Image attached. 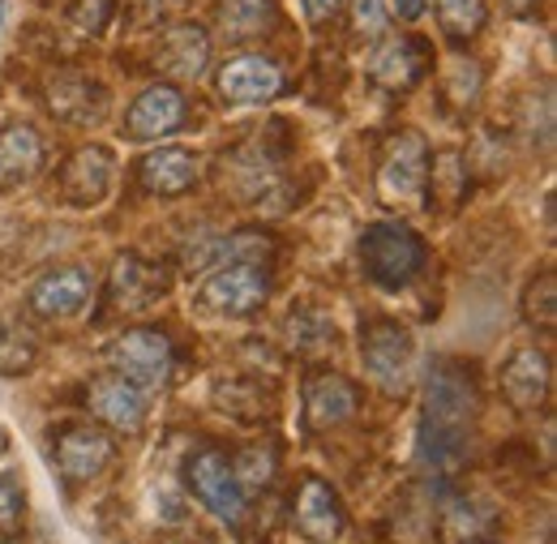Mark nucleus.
<instances>
[{
    "label": "nucleus",
    "mask_w": 557,
    "mask_h": 544,
    "mask_svg": "<svg viewBox=\"0 0 557 544\" xmlns=\"http://www.w3.org/2000/svg\"><path fill=\"white\" fill-rule=\"evenodd\" d=\"M424 267V245L408 223H373L360 236V271L377 287H404Z\"/></svg>",
    "instance_id": "f257e3e1"
},
{
    "label": "nucleus",
    "mask_w": 557,
    "mask_h": 544,
    "mask_svg": "<svg viewBox=\"0 0 557 544\" xmlns=\"http://www.w3.org/2000/svg\"><path fill=\"white\" fill-rule=\"evenodd\" d=\"M267 300H271V271L262 262H223L198 292V305L214 318H249Z\"/></svg>",
    "instance_id": "f03ea898"
},
{
    "label": "nucleus",
    "mask_w": 557,
    "mask_h": 544,
    "mask_svg": "<svg viewBox=\"0 0 557 544\" xmlns=\"http://www.w3.org/2000/svg\"><path fill=\"white\" fill-rule=\"evenodd\" d=\"M377 194L386 206H417L429 194V146L420 134L391 137L377 168Z\"/></svg>",
    "instance_id": "7ed1b4c3"
},
{
    "label": "nucleus",
    "mask_w": 557,
    "mask_h": 544,
    "mask_svg": "<svg viewBox=\"0 0 557 544\" xmlns=\"http://www.w3.org/2000/svg\"><path fill=\"white\" fill-rule=\"evenodd\" d=\"M108 360H112L116 378L134 382L138 391H159L172 378V343L150 326L125 331L121 339L108 343Z\"/></svg>",
    "instance_id": "20e7f679"
},
{
    "label": "nucleus",
    "mask_w": 557,
    "mask_h": 544,
    "mask_svg": "<svg viewBox=\"0 0 557 544\" xmlns=\"http://www.w3.org/2000/svg\"><path fill=\"white\" fill-rule=\"evenodd\" d=\"M476 411H481V399H476L472 373L455 360H437L424 382V420L446 429H472Z\"/></svg>",
    "instance_id": "39448f33"
},
{
    "label": "nucleus",
    "mask_w": 557,
    "mask_h": 544,
    "mask_svg": "<svg viewBox=\"0 0 557 544\" xmlns=\"http://www.w3.org/2000/svg\"><path fill=\"white\" fill-rule=\"evenodd\" d=\"M412 356H417L412 335H408L404 326H395V322H369V326L360 331V360H364V373H369L382 391H391V395H399V391L408 386V378H412Z\"/></svg>",
    "instance_id": "423d86ee"
},
{
    "label": "nucleus",
    "mask_w": 557,
    "mask_h": 544,
    "mask_svg": "<svg viewBox=\"0 0 557 544\" xmlns=\"http://www.w3.org/2000/svg\"><path fill=\"white\" fill-rule=\"evenodd\" d=\"M189 489L219 523L236 528L245 519V489L236 484V472H232L223 450H202L189 463Z\"/></svg>",
    "instance_id": "0eeeda50"
},
{
    "label": "nucleus",
    "mask_w": 557,
    "mask_h": 544,
    "mask_svg": "<svg viewBox=\"0 0 557 544\" xmlns=\"http://www.w3.org/2000/svg\"><path fill=\"white\" fill-rule=\"evenodd\" d=\"M278 90H283V73L267 57H232L219 69V95L236 108L271 103V99H278Z\"/></svg>",
    "instance_id": "6e6552de"
},
{
    "label": "nucleus",
    "mask_w": 557,
    "mask_h": 544,
    "mask_svg": "<svg viewBox=\"0 0 557 544\" xmlns=\"http://www.w3.org/2000/svg\"><path fill=\"white\" fill-rule=\"evenodd\" d=\"M549 382H554V369H549V356L541 347H523L506 360L502 369V395L515 411H536L545 408L549 399Z\"/></svg>",
    "instance_id": "1a4fd4ad"
},
{
    "label": "nucleus",
    "mask_w": 557,
    "mask_h": 544,
    "mask_svg": "<svg viewBox=\"0 0 557 544\" xmlns=\"http://www.w3.org/2000/svg\"><path fill=\"white\" fill-rule=\"evenodd\" d=\"M181 125H185V95L176 86H168V82L146 86L134 99V108H129V121H125L129 137H138V141L176 134Z\"/></svg>",
    "instance_id": "9d476101"
},
{
    "label": "nucleus",
    "mask_w": 557,
    "mask_h": 544,
    "mask_svg": "<svg viewBox=\"0 0 557 544\" xmlns=\"http://www.w3.org/2000/svg\"><path fill=\"white\" fill-rule=\"evenodd\" d=\"M57 463L70 484H86L112 463V437L95 424H73L57 437Z\"/></svg>",
    "instance_id": "9b49d317"
},
{
    "label": "nucleus",
    "mask_w": 557,
    "mask_h": 544,
    "mask_svg": "<svg viewBox=\"0 0 557 544\" xmlns=\"http://www.w3.org/2000/svg\"><path fill=\"white\" fill-rule=\"evenodd\" d=\"M116 163L103 146H82L73 150L70 163L61 168V198L70 206H95L103 202V194L112 189Z\"/></svg>",
    "instance_id": "f8f14e48"
},
{
    "label": "nucleus",
    "mask_w": 557,
    "mask_h": 544,
    "mask_svg": "<svg viewBox=\"0 0 557 544\" xmlns=\"http://www.w3.org/2000/svg\"><path fill=\"white\" fill-rule=\"evenodd\" d=\"M296 528L300 536L313 544H335L344 536L348 519H344V506L339 497L331 493V484L322 480H305L300 484V497H296Z\"/></svg>",
    "instance_id": "ddd939ff"
},
{
    "label": "nucleus",
    "mask_w": 557,
    "mask_h": 544,
    "mask_svg": "<svg viewBox=\"0 0 557 544\" xmlns=\"http://www.w3.org/2000/svg\"><path fill=\"white\" fill-rule=\"evenodd\" d=\"M86 404H90V411L108 429H116V433H138L141 420H146V391H138L125 378H99V382H90Z\"/></svg>",
    "instance_id": "4468645a"
},
{
    "label": "nucleus",
    "mask_w": 557,
    "mask_h": 544,
    "mask_svg": "<svg viewBox=\"0 0 557 544\" xmlns=\"http://www.w3.org/2000/svg\"><path fill=\"white\" fill-rule=\"evenodd\" d=\"M90 300V274L82 267H57L30 287V309L39 318H77Z\"/></svg>",
    "instance_id": "2eb2a0df"
},
{
    "label": "nucleus",
    "mask_w": 557,
    "mask_h": 544,
    "mask_svg": "<svg viewBox=\"0 0 557 544\" xmlns=\"http://www.w3.org/2000/svg\"><path fill=\"white\" fill-rule=\"evenodd\" d=\"M360 408V395L348 378L339 373H318L309 386H305V416H309V429H339L348 424Z\"/></svg>",
    "instance_id": "dca6fc26"
},
{
    "label": "nucleus",
    "mask_w": 557,
    "mask_h": 544,
    "mask_svg": "<svg viewBox=\"0 0 557 544\" xmlns=\"http://www.w3.org/2000/svg\"><path fill=\"white\" fill-rule=\"evenodd\" d=\"M163 287H168V274L159 271V267H150V262H141L138 254H125V258H116V267H112L108 300H112L116 309L134 313V309H146L154 296H163Z\"/></svg>",
    "instance_id": "f3484780"
},
{
    "label": "nucleus",
    "mask_w": 557,
    "mask_h": 544,
    "mask_svg": "<svg viewBox=\"0 0 557 544\" xmlns=\"http://www.w3.org/2000/svg\"><path fill=\"white\" fill-rule=\"evenodd\" d=\"M141 185L159 198H181L198 185V163L189 150H176V146H163V150H150L138 163Z\"/></svg>",
    "instance_id": "a211bd4d"
},
{
    "label": "nucleus",
    "mask_w": 557,
    "mask_h": 544,
    "mask_svg": "<svg viewBox=\"0 0 557 544\" xmlns=\"http://www.w3.org/2000/svg\"><path fill=\"white\" fill-rule=\"evenodd\" d=\"M103 103H108V95L95 86V82H86V77H57L52 86H48V108H52V116H61V121H70V125H99L103 121Z\"/></svg>",
    "instance_id": "6ab92c4d"
},
{
    "label": "nucleus",
    "mask_w": 557,
    "mask_h": 544,
    "mask_svg": "<svg viewBox=\"0 0 557 544\" xmlns=\"http://www.w3.org/2000/svg\"><path fill=\"white\" fill-rule=\"evenodd\" d=\"M210 65V39L202 26H176L163 35L159 44V69L181 77V82H194L202 77Z\"/></svg>",
    "instance_id": "aec40b11"
},
{
    "label": "nucleus",
    "mask_w": 557,
    "mask_h": 544,
    "mask_svg": "<svg viewBox=\"0 0 557 544\" xmlns=\"http://www.w3.org/2000/svg\"><path fill=\"white\" fill-rule=\"evenodd\" d=\"M39 168H44V137L30 125H4L0 129V189L30 181Z\"/></svg>",
    "instance_id": "412c9836"
},
{
    "label": "nucleus",
    "mask_w": 557,
    "mask_h": 544,
    "mask_svg": "<svg viewBox=\"0 0 557 544\" xmlns=\"http://www.w3.org/2000/svg\"><path fill=\"white\" fill-rule=\"evenodd\" d=\"M369 73L386 90H412L420 82V73H424V48H420L417 39H386L373 52Z\"/></svg>",
    "instance_id": "4be33fe9"
},
{
    "label": "nucleus",
    "mask_w": 557,
    "mask_h": 544,
    "mask_svg": "<svg viewBox=\"0 0 557 544\" xmlns=\"http://www.w3.org/2000/svg\"><path fill=\"white\" fill-rule=\"evenodd\" d=\"M275 26V0H219V30L232 44H249Z\"/></svg>",
    "instance_id": "5701e85b"
},
{
    "label": "nucleus",
    "mask_w": 557,
    "mask_h": 544,
    "mask_svg": "<svg viewBox=\"0 0 557 544\" xmlns=\"http://www.w3.org/2000/svg\"><path fill=\"white\" fill-rule=\"evenodd\" d=\"M227 181L236 185V194L240 198H258L275 176H271V159H267V150L262 146H240L232 159H227Z\"/></svg>",
    "instance_id": "b1692460"
},
{
    "label": "nucleus",
    "mask_w": 557,
    "mask_h": 544,
    "mask_svg": "<svg viewBox=\"0 0 557 544\" xmlns=\"http://www.w3.org/2000/svg\"><path fill=\"white\" fill-rule=\"evenodd\" d=\"M35 360H39L35 335H30L22 322H0V373H9V378L30 373Z\"/></svg>",
    "instance_id": "393cba45"
},
{
    "label": "nucleus",
    "mask_w": 557,
    "mask_h": 544,
    "mask_svg": "<svg viewBox=\"0 0 557 544\" xmlns=\"http://www.w3.org/2000/svg\"><path fill=\"white\" fill-rule=\"evenodd\" d=\"M485 0H437V22L450 39H472L485 26Z\"/></svg>",
    "instance_id": "a878e982"
},
{
    "label": "nucleus",
    "mask_w": 557,
    "mask_h": 544,
    "mask_svg": "<svg viewBox=\"0 0 557 544\" xmlns=\"http://www.w3.org/2000/svg\"><path fill=\"white\" fill-rule=\"evenodd\" d=\"M331 339H335V326L322 313H296V318H287V343L296 351H322Z\"/></svg>",
    "instance_id": "bb28decb"
},
{
    "label": "nucleus",
    "mask_w": 557,
    "mask_h": 544,
    "mask_svg": "<svg viewBox=\"0 0 557 544\" xmlns=\"http://www.w3.org/2000/svg\"><path fill=\"white\" fill-rule=\"evenodd\" d=\"M232 472H236V484H240L245 493L267 489V484H271V477H275V450L253 446V450H245V455L232 463Z\"/></svg>",
    "instance_id": "cd10ccee"
},
{
    "label": "nucleus",
    "mask_w": 557,
    "mask_h": 544,
    "mask_svg": "<svg viewBox=\"0 0 557 544\" xmlns=\"http://www.w3.org/2000/svg\"><path fill=\"white\" fill-rule=\"evenodd\" d=\"M488 523H493V515H488L485 506L463 502V497L446 510V536H450V541H463V536L472 541V536H481V532H485Z\"/></svg>",
    "instance_id": "c85d7f7f"
},
{
    "label": "nucleus",
    "mask_w": 557,
    "mask_h": 544,
    "mask_svg": "<svg viewBox=\"0 0 557 544\" xmlns=\"http://www.w3.org/2000/svg\"><path fill=\"white\" fill-rule=\"evenodd\" d=\"M26 515V493L13 472H0V532H17Z\"/></svg>",
    "instance_id": "c756f323"
},
{
    "label": "nucleus",
    "mask_w": 557,
    "mask_h": 544,
    "mask_svg": "<svg viewBox=\"0 0 557 544\" xmlns=\"http://www.w3.org/2000/svg\"><path fill=\"white\" fill-rule=\"evenodd\" d=\"M70 22H73V30H77L82 39L103 35V26H108V0H73Z\"/></svg>",
    "instance_id": "7c9ffc66"
},
{
    "label": "nucleus",
    "mask_w": 557,
    "mask_h": 544,
    "mask_svg": "<svg viewBox=\"0 0 557 544\" xmlns=\"http://www.w3.org/2000/svg\"><path fill=\"white\" fill-rule=\"evenodd\" d=\"M523 313H528V322H541V326H554V279L549 274H541L532 287H528V300H523Z\"/></svg>",
    "instance_id": "2f4dec72"
},
{
    "label": "nucleus",
    "mask_w": 557,
    "mask_h": 544,
    "mask_svg": "<svg viewBox=\"0 0 557 544\" xmlns=\"http://www.w3.org/2000/svg\"><path fill=\"white\" fill-rule=\"evenodd\" d=\"M351 26H356V35H364V39L382 35V30H386V9H382V0H356V4H351Z\"/></svg>",
    "instance_id": "473e14b6"
},
{
    "label": "nucleus",
    "mask_w": 557,
    "mask_h": 544,
    "mask_svg": "<svg viewBox=\"0 0 557 544\" xmlns=\"http://www.w3.org/2000/svg\"><path fill=\"white\" fill-rule=\"evenodd\" d=\"M300 4H305V17H309L313 26L335 22V17H339V9H344V0H300Z\"/></svg>",
    "instance_id": "72a5a7b5"
},
{
    "label": "nucleus",
    "mask_w": 557,
    "mask_h": 544,
    "mask_svg": "<svg viewBox=\"0 0 557 544\" xmlns=\"http://www.w3.org/2000/svg\"><path fill=\"white\" fill-rule=\"evenodd\" d=\"M424 4H429V0H391V13H395L399 22H417V17H424Z\"/></svg>",
    "instance_id": "f704fd0d"
},
{
    "label": "nucleus",
    "mask_w": 557,
    "mask_h": 544,
    "mask_svg": "<svg viewBox=\"0 0 557 544\" xmlns=\"http://www.w3.org/2000/svg\"><path fill=\"white\" fill-rule=\"evenodd\" d=\"M510 13H523V9H532V0H502Z\"/></svg>",
    "instance_id": "c9c22d12"
},
{
    "label": "nucleus",
    "mask_w": 557,
    "mask_h": 544,
    "mask_svg": "<svg viewBox=\"0 0 557 544\" xmlns=\"http://www.w3.org/2000/svg\"><path fill=\"white\" fill-rule=\"evenodd\" d=\"M4 17H9V0H0V26H4Z\"/></svg>",
    "instance_id": "e433bc0d"
}]
</instances>
